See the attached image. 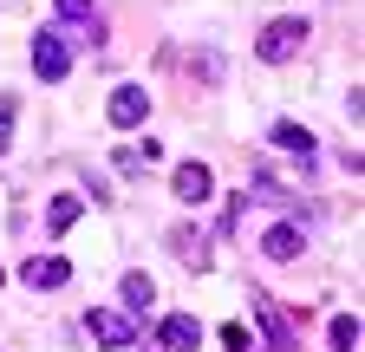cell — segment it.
<instances>
[{"label":"cell","mask_w":365,"mask_h":352,"mask_svg":"<svg viewBox=\"0 0 365 352\" xmlns=\"http://www.w3.org/2000/svg\"><path fill=\"white\" fill-rule=\"evenodd\" d=\"M300 39H307V20H300V14H281V20H267V26H261L255 59L281 66V59H294V53H300Z\"/></svg>","instance_id":"1"},{"label":"cell","mask_w":365,"mask_h":352,"mask_svg":"<svg viewBox=\"0 0 365 352\" xmlns=\"http://www.w3.org/2000/svg\"><path fill=\"white\" fill-rule=\"evenodd\" d=\"M33 72H39L46 85L72 72V53H66V39H59L53 26H39V33H33Z\"/></svg>","instance_id":"2"},{"label":"cell","mask_w":365,"mask_h":352,"mask_svg":"<svg viewBox=\"0 0 365 352\" xmlns=\"http://www.w3.org/2000/svg\"><path fill=\"white\" fill-rule=\"evenodd\" d=\"M85 326H91V339H98V346H111V352H124V346L137 339V326L118 314V306H91V314H85Z\"/></svg>","instance_id":"3"},{"label":"cell","mask_w":365,"mask_h":352,"mask_svg":"<svg viewBox=\"0 0 365 352\" xmlns=\"http://www.w3.org/2000/svg\"><path fill=\"white\" fill-rule=\"evenodd\" d=\"M144 118H150L144 85H118V92H111V124H118V130H137Z\"/></svg>","instance_id":"4"},{"label":"cell","mask_w":365,"mask_h":352,"mask_svg":"<svg viewBox=\"0 0 365 352\" xmlns=\"http://www.w3.org/2000/svg\"><path fill=\"white\" fill-rule=\"evenodd\" d=\"M66 274H72V261H59V254H33L26 268H20L26 287H66Z\"/></svg>","instance_id":"5"},{"label":"cell","mask_w":365,"mask_h":352,"mask_svg":"<svg viewBox=\"0 0 365 352\" xmlns=\"http://www.w3.org/2000/svg\"><path fill=\"white\" fill-rule=\"evenodd\" d=\"M157 339H163L170 352H196V346H202V326H196L190 314H170V320L157 326Z\"/></svg>","instance_id":"6"},{"label":"cell","mask_w":365,"mask_h":352,"mask_svg":"<svg viewBox=\"0 0 365 352\" xmlns=\"http://www.w3.org/2000/svg\"><path fill=\"white\" fill-rule=\"evenodd\" d=\"M209 190H215L209 163H182V170H176V196H182V202H209Z\"/></svg>","instance_id":"7"},{"label":"cell","mask_w":365,"mask_h":352,"mask_svg":"<svg viewBox=\"0 0 365 352\" xmlns=\"http://www.w3.org/2000/svg\"><path fill=\"white\" fill-rule=\"evenodd\" d=\"M255 314H261V326H267V339H274V346H294V326H287V314H281V306H274L267 294H255Z\"/></svg>","instance_id":"8"},{"label":"cell","mask_w":365,"mask_h":352,"mask_svg":"<svg viewBox=\"0 0 365 352\" xmlns=\"http://www.w3.org/2000/svg\"><path fill=\"white\" fill-rule=\"evenodd\" d=\"M274 144L294 150V157H313V130H307V124H294V118H281V124H274Z\"/></svg>","instance_id":"9"},{"label":"cell","mask_w":365,"mask_h":352,"mask_svg":"<svg viewBox=\"0 0 365 352\" xmlns=\"http://www.w3.org/2000/svg\"><path fill=\"white\" fill-rule=\"evenodd\" d=\"M157 157H163V150H157V144H150V138H144V144H130V150H118V157H111V163H118V170H124V176H144V170H150V163H157Z\"/></svg>","instance_id":"10"},{"label":"cell","mask_w":365,"mask_h":352,"mask_svg":"<svg viewBox=\"0 0 365 352\" xmlns=\"http://www.w3.org/2000/svg\"><path fill=\"white\" fill-rule=\"evenodd\" d=\"M261 248H267V261H294V254H300V229H294V222L267 229V242H261Z\"/></svg>","instance_id":"11"},{"label":"cell","mask_w":365,"mask_h":352,"mask_svg":"<svg viewBox=\"0 0 365 352\" xmlns=\"http://www.w3.org/2000/svg\"><path fill=\"white\" fill-rule=\"evenodd\" d=\"M91 7H98V0H59V20H66V26H78V33H91V39H98V14H91Z\"/></svg>","instance_id":"12"},{"label":"cell","mask_w":365,"mask_h":352,"mask_svg":"<svg viewBox=\"0 0 365 352\" xmlns=\"http://www.w3.org/2000/svg\"><path fill=\"white\" fill-rule=\"evenodd\" d=\"M78 222V196H53V202H46V229H53V235H66Z\"/></svg>","instance_id":"13"},{"label":"cell","mask_w":365,"mask_h":352,"mask_svg":"<svg viewBox=\"0 0 365 352\" xmlns=\"http://www.w3.org/2000/svg\"><path fill=\"white\" fill-rule=\"evenodd\" d=\"M124 300H130V306H150V300H157V281H150V274H124Z\"/></svg>","instance_id":"14"},{"label":"cell","mask_w":365,"mask_h":352,"mask_svg":"<svg viewBox=\"0 0 365 352\" xmlns=\"http://www.w3.org/2000/svg\"><path fill=\"white\" fill-rule=\"evenodd\" d=\"M333 352H359V320H352V314L333 320Z\"/></svg>","instance_id":"15"},{"label":"cell","mask_w":365,"mask_h":352,"mask_svg":"<svg viewBox=\"0 0 365 352\" xmlns=\"http://www.w3.org/2000/svg\"><path fill=\"white\" fill-rule=\"evenodd\" d=\"M7 138H14V98L0 92V157H7Z\"/></svg>","instance_id":"16"},{"label":"cell","mask_w":365,"mask_h":352,"mask_svg":"<svg viewBox=\"0 0 365 352\" xmlns=\"http://www.w3.org/2000/svg\"><path fill=\"white\" fill-rule=\"evenodd\" d=\"M222 346H228V352H248V333H242V326H222Z\"/></svg>","instance_id":"17"},{"label":"cell","mask_w":365,"mask_h":352,"mask_svg":"<svg viewBox=\"0 0 365 352\" xmlns=\"http://www.w3.org/2000/svg\"><path fill=\"white\" fill-rule=\"evenodd\" d=\"M0 281H7V274H0Z\"/></svg>","instance_id":"18"}]
</instances>
